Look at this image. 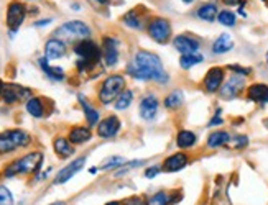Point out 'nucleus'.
<instances>
[{"label":"nucleus","instance_id":"2eb2a0df","mask_svg":"<svg viewBox=\"0 0 268 205\" xmlns=\"http://www.w3.org/2000/svg\"><path fill=\"white\" fill-rule=\"evenodd\" d=\"M224 69L222 67H210L208 71L206 77H204V89L208 90L209 94H214L222 87L224 84Z\"/></svg>","mask_w":268,"mask_h":205},{"label":"nucleus","instance_id":"2f4dec72","mask_svg":"<svg viewBox=\"0 0 268 205\" xmlns=\"http://www.w3.org/2000/svg\"><path fill=\"white\" fill-rule=\"evenodd\" d=\"M122 21L128 28H132V30H140V28H144V26H142V18L138 16V13L135 12V10H128V12L122 16Z\"/></svg>","mask_w":268,"mask_h":205},{"label":"nucleus","instance_id":"f3484780","mask_svg":"<svg viewBox=\"0 0 268 205\" xmlns=\"http://www.w3.org/2000/svg\"><path fill=\"white\" fill-rule=\"evenodd\" d=\"M66 54V43L58 38H51L44 44V58L48 61L60 59Z\"/></svg>","mask_w":268,"mask_h":205},{"label":"nucleus","instance_id":"4c0bfd02","mask_svg":"<svg viewBox=\"0 0 268 205\" xmlns=\"http://www.w3.org/2000/svg\"><path fill=\"white\" fill-rule=\"evenodd\" d=\"M248 145V138L247 136H244V135H238L234 138V148H245Z\"/></svg>","mask_w":268,"mask_h":205},{"label":"nucleus","instance_id":"5701e85b","mask_svg":"<svg viewBox=\"0 0 268 205\" xmlns=\"http://www.w3.org/2000/svg\"><path fill=\"white\" fill-rule=\"evenodd\" d=\"M78 99H79V102H81V107H82V110H84V115H86V120H88V125H89V127H96V125L99 123V117H100L99 112L96 110L94 107L90 105L82 95H79Z\"/></svg>","mask_w":268,"mask_h":205},{"label":"nucleus","instance_id":"e433bc0d","mask_svg":"<svg viewBox=\"0 0 268 205\" xmlns=\"http://www.w3.org/2000/svg\"><path fill=\"white\" fill-rule=\"evenodd\" d=\"M124 164V159L120 156H116V158H110L109 161H106L102 166L99 168L100 171H107V169H112V168H117V166H122Z\"/></svg>","mask_w":268,"mask_h":205},{"label":"nucleus","instance_id":"de8ad7c7","mask_svg":"<svg viewBox=\"0 0 268 205\" xmlns=\"http://www.w3.org/2000/svg\"><path fill=\"white\" fill-rule=\"evenodd\" d=\"M71 8H72V10H79V5H78V3H72Z\"/></svg>","mask_w":268,"mask_h":205},{"label":"nucleus","instance_id":"9b49d317","mask_svg":"<svg viewBox=\"0 0 268 205\" xmlns=\"http://www.w3.org/2000/svg\"><path fill=\"white\" fill-rule=\"evenodd\" d=\"M102 58L106 66H116L118 62V41L112 36H106L102 39Z\"/></svg>","mask_w":268,"mask_h":205},{"label":"nucleus","instance_id":"0eeeda50","mask_svg":"<svg viewBox=\"0 0 268 205\" xmlns=\"http://www.w3.org/2000/svg\"><path fill=\"white\" fill-rule=\"evenodd\" d=\"M146 31L153 41H156L160 44H164L170 41L171 38V21L168 18H163V16H155V18L150 20V23L146 26Z\"/></svg>","mask_w":268,"mask_h":205},{"label":"nucleus","instance_id":"37998d69","mask_svg":"<svg viewBox=\"0 0 268 205\" xmlns=\"http://www.w3.org/2000/svg\"><path fill=\"white\" fill-rule=\"evenodd\" d=\"M226 5H229V7H238V5H242L245 0H222Z\"/></svg>","mask_w":268,"mask_h":205},{"label":"nucleus","instance_id":"6e6552de","mask_svg":"<svg viewBox=\"0 0 268 205\" xmlns=\"http://www.w3.org/2000/svg\"><path fill=\"white\" fill-rule=\"evenodd\" d=\"M26 18V7L22 2H10L7 7V15H5V21H7V28L12 33H16L20 26L24 25Z\"/></svg>","mask_w":268,"mask_h":205},{"label":"nucleus","instance_id":"412c9836","mask_svg":"<svg viewBox=\"0 0 268 205\" xmlns=\"http://www.w3.org/2000/svg\"><path fill=\"white\" fill-rule=\"evenodd\" d=\"M40 67H42V71L46 74V76L51 79V81H56V82H61L64 81V71L61 69V67H53L48 64V59L46 58H42L38 61Z\"/></svg>","mask_w":268,"mask_h":205},{"label":"nucleus","instance_id":"7c9ffc66","mask_svg":"<svg viewBox=\"0 0 268 205\" xmlns=\"http://www.w3.org/2000/svg\"><path fill=\"white\" fill-rule=\"evenodd\" d=\"M204 58L199 53H192V54H181L180 58V66L183 67V69H191L192 66L199 64V62H202Z\"/></svg>","mask_w":268,"mask_h":205},{"label":"nucleus","instance_id":"4468645a","mask_svg":"<svg viewBox=\"0 0 268 205\" xmlns=\"http://www.w3.org/2000/svg\"><path fill=\"white\" fill-rule=\"evenodd\" d=\"M173 46L181 54H192V53H198L199 51L201 43L190 35H178L173 39Z\"/></svg>","mask_w":268,"mask_h":205},{"label":"nucleus","instance_id":"a878e982","mask_svg":"<svg viewBox=\"0 0 268 205\" xmlns=\"http://www.w3.org/2000/svg\"><path fill=\"white\" fill-rule=\"evenodd\" d=\"M53 148H54V153L61 158H70L71 155H74V148H72V143L70 140L66 138H56L54 143H53Z\"/></svg>","mask_w":268,"mask_h":205},{"label":"nucleus","instance_id":"c03bdc74","mask_svg":"<svg viewBox=\"0 0 268 205\" xmlns=\"http://www.w3.org/2000/svg\"><path fill=\"white\" fill-rule=\"evenodd\" d=\"M51 18H44V20H40V21H35V23H33V26H38V28H42V26H46V25H50L51 23Z\"/></svg>","mask_w":268,"mask_h":205},{"label":"nucleus","instance_id":"3c124183","mask_svg":"<svg viewBox=\"0 0 268 205\" xmlns=\"http://www.w3.org/2000/svg\"><path fill=\"white\" fill-rule=\"evenodd\" d=\"M107 205H120V204H118V202H109Z\"/></svg>","mask_w":268,"mask_h":205},{"label":"nucleus","instance_id":"20e7f679","mask_svg":"<svg viewBox=\"0 0 268 205\" xmlns=\"http://www.w3.org/2000/svg\"><path fill=\"white\" fill-rule=\"evenodd\" d=\"M90 36V28L88 23H84L81 20H71L62 23L60 28L54 30V38L61 39V41L68 43H78L81 39H86Z\"/></svg>","mask_w":268,"mask_h":205},{"label":"nucleus","instance_id":"79ce46f5","mask_svg":"<svg viewBox=\"0 0 268 205\" xmlns=\"http://www.w3.org/2000/svg\"><path fill=\"white\" fill-rule=\"evenodd\" d=\"M219 113H220V110H218V115H216L214 118H212V120H210L208 125H209V127H216V125H220V123H224V120H222V118L219 117Z\"/></svg>","mask_w":268,"mask_h":205},{"label":"nucleus","instance_id":"a18cd8bd","mask_svg":"<svg viewBox=\"0 0 268 205\" xmlns=\"http://www.w3.org/2000/svg\"><path fill=\"white\" fill-rule=\"evenodd\" d=\"M94 3H98V5H107L110 2V0H92Z\"/></svg>","mask_w":268,"mask_h":205},{"label":"nucleus","instance_id":"b1692460","mask_svg":"<svg viewBox=\"0 0 268 205\" xmlns=\"http://www.w3.org/2000/svg\"><path fill=\"white\" fill-rule=\"evenodd\" d=\"M90 136H92V133H90L89 128H86V127H74V128H71L68 140H70L72 145H81V143H86V141H89Z\"/></svg>","mask_w":268,"mask_h":205},{"label":"nucleus","instance_id":"c85d7f7f","mask_svg":"<svg viewBox=\"0 0 268 205\" xmlns=\"http://www.w3.org/2000/svg\"><path fill=\"white\" fill-rule=\"evenodd\" d=\"M183 102H184V95L181 90H173V92L164 97V107H166L168 110L180 109V107L183 105Z\"/></svg>","mask_w":268,"mask_h":205},{"label":"nucleus","instance_id":"864d4df0","mask_svg":"<svg viewBox=\"0 0 268 205\" xmlns=\"http://www.w3.org/2000/svg\"><path fill=\"white\" fill-rule=\"evenodd\" d=\"M266 62H268V51H266Z\"/></svg>","mask_w":268,"mask_h":205},{"label":"nucleus","instance_id":"dca6fc26","mask_svg":"<svg viewBox=\"0 0 268 205\" xmlns=\"http://www.w3.org/2000/svg\"><path fill=\"white\" fill-rule=\"evenodd\" d=\"M2 97H4L5 104L12 105L15 102L25 100L26 97H30V90L26 87H22V85H16V84H5Z\"/></svg>","mask_w":268,"mask_h":205},{"label":"nucleus","instance_id":"a211bd4d","mask_svg":"<svg viewBox=\"0 0 268 205\" xmlns=\"http://www.w3.org/2000/svg\"><path fill=\"white\" fill-rule=\"evenodd\" d=\"M186 164H188V155H184V153H176V155H171L170 158L164 159L163 171L164 173H178V171L186 168Z\"/></svg>","mask_w":268,"mask_h":205},{"label":"nucleus","instance_id":"7ed1b4c3","mask_svg":"<svg viewBox=\"0 0 268 205\" xmlns=\"http://www.w3.org/2000/svg\"><path fill=\"white\" fill-rule=\"evenodd\" d=\"M42 164H43V155L38 151H33L25 155L24 158L16 159L12 164H8L4 174L5 178H15V176L20 174H35L42 168Z\"/></svg>","mask_w":268,"mask_h":205},{"label":"nucleus","instance_id":"58836bf2","mask_svg":"<svg viewBox=\"0 0 268 205\" xmlns=\"http://www.w3.org/2000/svg\"><path fill=\"white\" fill-rule=\"evenodd\" d=\"M124 205H146V202L142 197H128L124 201Z\"/></svg>","mask_w":268,"mask_h":205},{"label":"nucleus","instance_id":"c9c22d12","mask_svg":"<svg viewBox=\"0 0 268 205\" xmlns=\"http://www.w3.org/2000/svg\"><path fill=\"white\" fill-rule=\"evenodd\" d=\"M142 164H144V161H130V163H127V164H124V166L118 169V173H116V178H120V176L130 173V171H132L134 168L142 166Z\"/></svg>","mask_w":268,"mask_h":205},{"label":"nucleus","instance_id":"aec40b11","mask_svg":"<svg viewBox=\"0 0 268 205\" xmlns=\"http://www.w3.org/2000/svg\"><path fill=\"white\" fill-rule=\"evenodd\" d=\"M247 95L250 100L256 102V104H266L268 102V85H265V84L250 85L247 90Z\"/></svg>","mask_w":268,"mask_h":205},{"label":"nucleus","instance_id":"f704fd0d","mask_svg":"<svg viewBox=\"0 0 268 205\" xmlns=\"http://www.w3.org/2000/svg\"><path fill=\"white\" fill-rule=\"evenodd\" d=\"M0 205H14V196L5 186H0Z\"/></svg>","mask_w":268,"mask_h":205},{"label":"nucleus","instance_id":"72a5a7b5","mask_svg":"<svg viewBox=\"0 0 268 205\" xmlns=\"http://www.w3.org/2000/svg\"><path fill=\"white\" fill-rule=\"evenodd\" d=\"M218 21L222 26L232 28L234 25H236L237 16H236V13L232 12V10H220V12L218 13Z\"/></svg>","mask_w":268,"mask_h":205},{"label":"nucleus","instance_id":"603ef678","mask_svg":"<svg viewBox=\"0 0 268 205\" xmlns=\"http://www.w3.org/2000/svg\"><path fill=\"white\" fill-rule=\"evenodd\" d=\"M28 2H38V0H28Z\"/></svg>","mask_w":268,"mask_h":205},{"label":"nucleus","instance_id":"393cba45","mask_svg":"<svg viewBox=\"0 0 268 205\" xmlns=\"http://www.w3.org/2000/svg\"><path fill=\"white\" fill-rule=\"evenodd\" d=\"M196 133L191 132V130H181V132L176 135V146L181 148V150H188V148H192L196 145Z\"/></svg>","mask_w":268,"mask_h":205},{"label":"nucleus","instance_id":"4be33fe9","mask_svg":"<svg viewBox=\"0 0 268 205\" xmlns=\"http://www.w3.org/2000/svg\"><path fill=\"white\" fill-rule=\"evenodd\" d=\"M232 48H234V41H232L230 35H227V33H222V35H219V38L212 43V53L214 54L229 53Z\"/></svg>","mask_w":268,"mask_h":205},{"label":"nucleus","instance_id":"f257e3e1","mask_svg":"<svg viewBox=\"0 0 268 205\" xmlns=\"http://www.w3.org/2000/svg\"><path fill=\"white\" fill-rule=\"evenodd\" d=\"M127 72L136 81H153L158 84H166L170 79L168 72L163 67L162 59L150 51H138L127 67Z\"/></svg>","mask_w":268,"mask_h":205},{"label":"nucleus","instance_id":"9d476101","mask_svg":"<svg viewBox=\"0 0 268 205\" xmlns=\"http://www.w3.org/2000/svg\"><path fill=\"white\" fill-rule=\"evenodd\" d=\"M84 164H86V158L81 156V158H76L74 161H71L68 166H64L61 171H58V174H56V178H54V184L56 186H60V184H66L68 181H70L71 178H74L79 171H81L84 168Z\"/></svg>","mask_w":268,"mask_h":205},{"label":"nucleus","instance_id":"ea45409f","mask_svg":"<svg viewBox=\"0 0 268 205\" xmlns=\"http://www.w3.org/2000/svg\"><path fill=\"white\" fill-rule=\"evenodd\" d=\"M158 173H160V168H158V166L148 168V169L145 171V178L152 179V178H155V176H158Z\"/></svg>","mask_w":268,"mask_h":205},{"label":"nucleus","instance_id":"f03ea898","mask_svg":"<svg viewBox=\"0 0 268 205\" xmlns=\"http://www.w3.org/2000/svg\"><path fill=\"white\" fill-rule=\"evenodd\" d=\"M74 53L78 56V69L82 72V71L90 69V67L98 66V62L100 61V56H102V49L98 43L92 41V39L86 38L74 44Z\"/></svg>","mask_w":268,"mask_h":205},{"label":"nucleus","instance_id":"cd10ccee","mask_svg":"<svg viewBox=\"0 0 268 205\" xmlns=\"http://www.w3.org/2000/svg\"><path fill=\"white\" fill-rule=\"evenodd\" d=\"M229 141H230V135L227 132H212L208 138V146L216 150V148L227 145Z\"/></svg>","mask_w":268,"mask_h":205},{"label":"nucleus","instance_id":"6ab92c4d","mask_svg":"<svg viewBox=\"0 0 268 205\" xmlns=\"http://www.w3.org/2000/svg\"><path fill=\"white\" fill-rule=\"evenodd\" d=\"M218 13H219L218 5H216L214 2H206V3L199 5L198 10H196V16L199 20H202V21L218 20Z\"/></svg>","mask_w":268,"mask_h":205},{"label":"nucleus","instance_id":"1a4fd4ad","mask_svg":"<svg viewBox=\"0 0 268 205\" xmlns=\"http://www.w3.org/2000/svg\"><path fill=\"white\" fill-rule=\"evenodd\" d=\"M244 87H245V76L234 74L232 77H229L222 84V87L219 89V95H220V99H224V100H232L242 92Z\"/></svg>","mask_w":268,"mask_h":205},{"label":"nucleus","instance_id":"39448f33","mask_svg":"<svg viewBox=\"0 0 268 205\" xmlns=\"http://www.w3.org/2000/svg\"><path fill=\"white\" fill-rule=\"evenodd\" d=\"M125 90V79L120 74H114L109 76L102 82L99 89V100L100 104L109 105L112 102H116V99Z\"/></svg>","mask_w":268,"mask_h":205},{"label":"nucleus","instance_id":"c756f323","mask_svg":"<svg viewBox=\"0 0 268 205\" xmlns=\"http://www.w3.org/2000/svg\"><path fill=\"white\" fill-rule=\"evenodd\" d=\"M132 102H134V92L132 90H124V92L120 94L116 99V110H127L130 105H132Z\"/></svg>","mask_w":268,"mask_h":205},{"label":"nucleus","instance_id":"bb28decb","mask_svg":"<svg viewBox=\"0 0 268 205\" xmlns=\"http://www.w3.org/2000/svg\"><path fill=\"white\" fill-rule=\"evenodd\" d=\"M25 109L32 117H35V118H42L44 115V105L40 97H30V99L26 100Z\"/></svg>","mask_w":268,"mask_h":205},{"label":"nucleus","instance_id":"423d86ee","mask_svg":"<svg viewBox=\"0 0 268 205\" xmlns=\"http://www.w3.org/2000/svg\"><path fill=\"white\" fill-rule=\"evenodd\" d=\"M32 141V136L24 130H7L0 133V155L12 153L18 148L28 146Z\"/></svg>","mask_w":268,"mask_h":205},{"label":"nucleus","instance_id":"09e8293b","mask_svg":"<svg viewBox=\"0 0 268 205\" xmlns=\"http://www.w3.org/2000/svg\"><path fill=\"white\" fill-rule=\"evenodd\" d=\"M181 2H183V3H192L194 0H181Z\"/></svg>","mask_w":268,"mask_h":205},{"label":"nucleus","instance_id":"473e14b6","mask_svg":"<svg viewBox=\"0 0 268 205\" xmlns=\"http://www.w3.org/2000/svg\"><path fill=\"white\" fill-rule=\"evenodd\" d=\"M146 205H170V202H173L171 201V196L166 192H156V194H153L152 197H148L146 199Z\"/></svg>","mask_w":268,"mask_h":205},{"label":"nucleus","instance_id":"a19ab883","mask_svg":"<svg viewBox=\"0 0 268 205\" xmlns=\"http://www.w3.org/2000/svg\"><path fill=\"white\" fill-rule=\"evenodd\" d=\"M229 69L234 71V72H237V74H240V76H247V74H250V69H242V67H238L237 64L229 66Z\"/></svg>","mask_w":268,"mask_h":205},{"label":"nucleus","instance_id":"ddd939ff","mask_svg":"<svg viewBox=\"0 0 268 205\" xmlns=\"http://www.w3.org/2000/svg\"><path fill=\"white\" fill-rule=\"evenodd\" d=\"M122 123L116 115H109L104 120H100L98 123V135L100 138H114L118 132H120Z\"/></svg>","mask_w":268,"mask_h":205},{"label":"nucleus","instance_id":"8fccbe9b","mask_svg":"<svg viewBox=\"0 0 268 205\" xmlns=\"http://www.w3.org/2000/svg\"><path fill=\"white\" fill-rule=\"evenodd\" d=\"M50 205H64V202H53V204H50Z\"/></svg>","mask_w":268,"mask_h":205},{"label":"nucleus","instance_id":"f8f14e48","mask_svg":"<svg viewBox=\"0 0 268 205\" xmlns=\"http://www.w3.org/2000/svg\"><path fill=\"white\" fill-rule=\"evenodd\" d=\"M158 107H160V102H158V99H156V95L146 94L144 99L140 100V107H138L140 117L144 118L145 122H152L153 118L156 117Z\"/></svg>","mask_w":268,"mask_h":205},{"label":"nucleus","instance_id":"49530a36","mask_svg":"<svg viewBox=\"0 0 268 205\" xmlns=\"http://www.w3.org/2000/svg\"><path fill=\"white\" fill-rule=\"evenodd\" d=\"M4 89H5V84H4V81L0 79V95L4 94Z\"/></svg>","mask_w":268,"mask_h":205}]
</instances>
